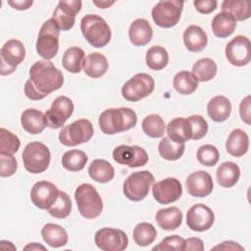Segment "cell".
<instances>
[{"mask_svg":"<svg viewBox=\"0 0 251 251\" xmlns=\"http://www.w3.org/2000/svg\"><path fill=\"white\" fill-rule=\"evenodd\" d=\"M64 83V75L55 65L48 60L35 62L29 69V78L25 83V96L33 101L44 99L51 92L60 89Z\"/></svg>","mask_w":251,"mask_h":251,"instance_id":"obj_1","label":"cell"},{"mask_svg":"<svg viewBox=\"0 0 251 251\" xmlns=\"http://www.w3.org/2000/svg\"><path fill=\"white\" fill-rule=\"evenodd\" d=\"M98 122L101 131L112 135L134 127L137 123V115L131 108H110L100 114Z\"/></svg>","mask_w":251,"mask_h":251,"instance_id":"obj_2","label":"cell"},{"mask_svg":"<svg viewBox=\"0 0 251 251\" xmlns=\"http://www.w3.org/2000/svg\"><path fill=\"white\" fill-rule=\"evenodd\" d=\"M80 30L87 42L96 48L106 46L111 40V28L106 21L98 15L84 16L80 21Z\"/></svg>","mask_w":251,"mask_h":251,"instance_id":"obj_3","label":"cell"},{"mask_svg":"<svg viewBox=\"0 0 251 251\" xmlns=\"http://www.w3.org/2000/svg\"><path fill=\"white\" fill-rule=\"evenodd\" d=\"M75 199L79 214L88 220L99 217L103 210V201L95 187L90 183L78 185L75 191Z\"/></svg>","mask_w":251,"mask_h":251,"instance_id":"obj_4","label":"cell"},{"mask_svg":"<svg viewBox=\"0 0 251 251\" xmlns=\"http://www.w3.org/2000/svg\"><path fill=\"white\" fill-rule=\"evenodd\" d=\"M60 28L57 23L51 18L41 25L36 41V52L44 60L53 59L59 50Z\"/></svg>","mask_w":251,"mask_h":251,"instance_id":"obj_5","label":"cell"},{"mask_svg":"<svg viewBox=\"0 0 251 251\" xmlns=\"http://www.w3.org/2000/svg\"><path fill=\"white\" fill-rule=\"evenodd\" d=\"M25 169L31 174H40L47 170L51 154L49 148L38 141L28 143L22 154Z\"/></svg>","mask_w":251,"mask_h":251,"instance_id":"obj_6","label":"cell"},{"mask_svg":"<svg viewBox=\"0 0 251 251\" xmlns=\"http://www.w3.org/2000/svg\"><path fill=\"white\" fill-rule=\"evenodd\" d=\"M155 177L149 171H141L130 174L123 184L125 196L131 201H141L149 193Z\"/></svg>","mask_w":251,"mask_h":251,"instance_id":"obj_7","label":"cell"},{"mask_svg":"<svg viewBox=\"0 0 251 251\" xmlns=\"http://www.w3.org/2000/svg\"><path fill=\"white\" fill-rule=\"evenodd\" d=\"M93 133L94 129L91 122L80 119L65 126L59 132V140L63 145L72 147L89 141Z\"/></svg>","mask_w":251,"mask_h":251,"instance_id":"obj_8","label":"cell"},{"mask_svg":"<svg viewBox=\"0 0 251 251\" xmlns=\"http://www.w3.org/2000/svg\"><path fill=\"white\" fill-rule=\"evenodd\" d=\"M183 1L162 0L152 9L151 15L155 24L161 27L169 28L175 26L181 17Z\"/></svg>","mask_w":251,"mask_h":251,"instance_id":"obj_9","label":"cell"},{"mask_svg":"<svg viewBox=\"0 0 251 251\" xmlns=\"http://www.w3.org/2000/svg\"><path fill=\"white\" fill-rule=\"evenodd\" d=\"M154 88L153 77L148 74L139 73L125 82L122 87V95L127 101L136 102L149 96Z\"/></svg>","mask_w":251,"mask_h":251,"instance_id":"obj_10","label":"cell"},{"mask_svg":"<svg viewBox=\"0 0 251 251\" xmlns=\"http://www.w3.org/2000/svg\"><path fill=\"white\" fill-rule=\"evenodd\" d=\"M0 57V74L1 75H9L13 74L17 67L24 61L25 57V45L18 39H10L2 46Z\"/></svg>","mask_w":251,"mask_h":251,"instance_id":"obj_11","label":"cell"},{"mask_svg":"<svg viewBox=\"0 0 251 251\" xmlns=\"http://www.w3.org/2000/svg\"><path fill=\"white\" fill-rule=\"evenodd\" d=\"M96 246L103 251H123L128 246V238L125 231L114 227H103L94 236Z\"/></svg>","mask_w":251,"mask_h":251,"instance_id":"obj_12","label":"cell"},{"mask_svg":"<svg viewBox=\"0 0 251 251\" xmlns=\"http://www.w3.org/2000/svg\"><path fill=\"white\" fill-rule=\"evenodd\" d=\"M74 103L67 96H59L53 102L49 110L45 112L47 126L51 128H60L71 118L74 112Z\"/></svg>","mask_w":251,"mask_h":251,"instance_id":"obj_13","label":"cell"},{"mask_svg":"<svg viewBox=\"0 0 251 251\" xmlns=\"http://www.w3.org/2000/svg\"><path fill=\"white\" fill-rule=\"evenodd\" d=\"M226 57L235 67H243L249 64L251 59V44L248 37L236 35L226 46Z\"/></svg>","mask_w":251,"mask_h":251,"instance_id":"obj_14","label":"cell"},{"mask_svg":"<svg viewBox=\"0 0 251 251\" xmlns=\"http://www.w3.org/2000/svg\"><path fill=\"white\" fill-rule=\"evenodd\" d=\"M113 159L120 165L129 168L145 166L148 162L147 152L138 145H119L113 150Z\"/></svg>","mask_w":251,"mask_h":251,"instance_id":"obj_15","label":"cell"},{"mask_svg":"<svg viewBox=\"0 0 251 251\" xmlns=\"http://www.w3.org/2000/svg\"><path fill=\"white\" fill-rule=\"evenodd\" d=\"M214 222V212L205 204H195L187 211L186 225L193 231H206L212 227Z\"/></svg>","mask_w":251,"mask_h":251,"instance_id":"obj_16","label":"cell"},{"mask_svg":"<svg viewBox=\"0 0 251 251\" xmlns=\"http://www.w3.org/2000/svg\"><path fill=\"white\" fill-rule=\"evenodd\" d=\"M152 194L158 203L171 204L179 199L182 194V186L177 178L167 177L153 184Z\"/></svg>","mask_w":251,"mask_h":251,"instance_id":"obj_17","label":"cell"},{"mask_svg":"<svg viewBox=\"0 0 251 251\" xmlns=\"http://www.w3.org/2000/svg\"><path fill=\"white\" fill-rule=\"evenodd\" d=\"M60 190L58 187L47 180H40L34 183L30 190L32 204L41 209L48 210L57 200Z\"/></svg>","mask_w":251,"mask_h":251,"instance_id":"obj_18","label":"cell"},{"mask_svg":"<svg viewBox=\"0 0 251 251\" xmlns=\"http://www.w3.org/2000/svg\"><path fill=\"white\" fill-rule=\"evenodd\" d=\"M81 5L82 3L79 0L59 1L53 11L52 19L57 23L61 30H70L74 26L76 14L80 11Z\"/></svg>","mask_w":251,"mask_h":251,"instance_id":"obj_19","label":"cell"},{"mask_svg":"<svg viewBox=\"0 0 251 251\" xmlns=\"http://www.w3.org/2000/svg\"><path fill=\"white\" fill-rule=\"evenodd\" d=\"M187 192L193 197H206L213 191V179L209 173L197 171L190 174L185 180Z\"/></svg>","mask_w":251,"mask_h":251,"instance_id":"obj_20","label":"cell"},{"mask_svg":"<svg viewBox=\"0 0 251 251\" xmlns=\"http://www.w3.org/2000/svg\"><path fill=\"white\" fill-rule=\"evenodd\" d=\"M153 36V29L149 22L145 19L134 20L128 28V37L135 46H144L148 44Z\"/></svg>","mask_w":251,"mask_h":251,"instance_id":"obj_21","label":"cell"},{"mask_svg":"<svg viewBox=\"0 0 251 251\" xmlns=\"http://www.w3.org/2000/svg\"><path fill=\"white\" fill-rule=\"evenodd\" d=\"M21 124L23 128L31 134H38L47 126L45 114L33 108L26 109L22 113Z\"/></svg>","mask_w":251,"mask_h":251,"instance_id":"obj_22","label":"cell"},{"mask_svg":"<svg viewBox=\"0 0 251 251\" xmlns=\"http://www.w3.org/2000/svg\"><path fill=\"white\" fill-rule=\"evenodd\" d=\"M168 137L176 143H185L192 137V128L187 118H176L167 126Z\"/></svg>","mask_w":251,"mask_h":251,"instance_id":"obj_23","label":"cell"},{"mask_svg":"<svg viewBox=\"0 0 251 251\" xmlns=\"http://www.w3.org/2000/svg\"><path fill=\"white\" fill-rule=\"evenodd\" d=\"M207 113L212 121L216 123L225 122L230 116L231 103L226 96L217 95L208 102Z\"/></svg>","mask_w":251,"mask_h":251,"instance_id":"obj_24","label":"cell"},{"mask_svg":"<svg viewBox=\"0 0 251 251\" xmlns=\"http://www.w3.org/2000/svg\"><path fill=\"white\" fill-rule=\"evenodd\" d=\"M183 43L188 51L200 52L207 46L208 37L202 27L191 25L183 32Z\"/></svg>","mask_w":251,"mask_h":251,"instance_id":"obj_25","label":"cell"},{"mask_svg":"<svg viewBox=\"0 0 251 251\" xmlns=\"http://www.w3.org/2000/svg\"><path fill=\"white\" fill-rule=\"evenodd\" d=\"M211 27L215 36L226 38L233 33L236 27V20L231 14L222 11L213 18Z\"/></svg>","mask_w":251,"mask_h":251,"instance_id":"obj_26","label":"cell"},{"mask_svg":"<svg viewBox=\"0 0 251 251\" xmlns=\"http://www.w3.org/2000/svg\"><path fill=\"white\" fill-rule=\"evenodd\" d=\"M109 69L107 58L99 52H92L88 54L83 63V71L86 75L92 78L101 77Z\"/></svg>","mask_w":251,"mask_h":251,"instance_id":"obj_27","label":"cell"},{"mask_svg":"<svg viewBox=\"0 0 251 251\" xmlns=\"http://www.w3.org/2000/svg\"><path fill=\"white\" fill-rule=\"evenodd\" d=\"M249 137L247 133L240 129H233L226 142V149L227 153L233 157H241L248 151Z\"/></svg>","mask_w":251,"mask_h":251,"instance_id":"obj_28","label":"cell"},{"mask_svg":"<svg viewBox=\"0 0 251 251\" xmlns=\"http://www.w3.org/2000/svg\"><path fill=\"white\" fill-rule=\"evenodd\" d=\"M155 221L162 229L175 230L182 223V213L176 206L160 209L155 215Z\"/></svg>","mask_w":251,"mask_h":251,"instance_id":"obj_29","label":"cell"},{"mask_svg":"<svg viewBox=\"0 0 251 251\" xmlns=\"http://www.w3.org/2000/svg\"><path fill=\"white\" fill-rule=\"evenodd\" d=\"M240 176V169L233 162L222 163L216 172V177L218 183L226 188L232 187L235 185Z\"/></svg>","mask_w":251,"mask_h":251,"instance_id":"obj_30","label":"cell"},{"mask_svg":"<svg viewBox=\"0 0 251 251\" xmlns=\"http://www.w3.org/2000/svg\"><path fill=\"white\" fill-rule=\"evenodd\" d=\"M41 235L43 240L51 247L59 248L65 246L68 243L67 230L56 224H46L41 229Z\"/></svg>","mask_w":251,"mask_h":251,"instance_id":"obj_31","label":"cell"},{"mask_svg":"<svg viewBox=\"0 0 251 251\" xmlns=\"http://www.w3.org/2000/svg\"><path fill=\"white\" fill-rule=\"evenodd\" d=\"M88 174L93 180L99 183H106L114 178L115 169L108 161L95 159L88 167Z\"/></svg>","mask_w":251,"mask_h":251,"instance_id":"obj_32","label":"cell"},{"mask_svg":"<svg viewBox=\"0 0 251 251\" xmlns=\"http://www.w3.org/2000/svg\"><path fill=\"white\" fill-rule=\"evenodd\" d=\"M84 55V51L77 46H72L68 48L65 51L62 59L64 69L72 74H78L83 68L85 59Z\"/></svg>","mask_w":251,"mask_h":251,"instance_id":"obj_33","label":"cell"},{"mask_svg":"<svg viewBox=\"0 0 251 251\" xmlns=\"http://www.w3.org/2000/svg\"><path fill=\"white\" fill-rule=\"evenodd\" d=\"M223 12L231 14L236 21H245L250 18L251 4L249 1L241 0H225L221 4Z\"/></svg>","mask_w":251,"mask_h":251,"instance_id":"obj_34","label":"cell"},{"mask_svg":"<svg viewBox=\"0 0 251 251\" xmlns=\"http://www.w3.org/2000/svg\"><path fill=\"white\" fill-rule=\"evenodd\" d=\"M174 88L182 95L192 94L198 87V80L192 73L188 71L178 72L173 80Z\"/></svg>","mask_w":251,"mask_h":251,"instance_id":"obj_35","label":"cell"},{"mask_svg":"<svg viewBox=\"0 0 251 251\" xmlns=\"http://www.w3.org/2000/svg\"><path fill=\"white\" fill-rule=\"evenodd\" d=\"M217 71L218 67L214 60L210 58H202L193 65L191 73L198 81L206 82L215 77Z\"/></svg>","mask_w":251,"mask_h":251,"instance_id":"obj_36","label":"cell"},{"mask_svg":"<svg viewBox=\"0 0 251 251\" xmlns=\"http://www.w3.org/2000/svg\"><path fill=\"white\" fill-rule=\"evenodd\" d=\"M145 61L149 69L153 71L163 70L169 63L168 51L160 45H154L147 50Z\"/></svg>","mask_w":251,"mask_h":251,"instance_id":"obj_37","label":"cell"},{"mask_svg":"<svg viewBox=\"0 0 251 251\" xmlns=\"http://www.w3.org/2000/svg\"><path fill=\"white\" fill-rule=\"evenodd\" d=\"M185 150L184 143H176L169 137L161 139L158 145L160 156L168 161H176L181 158Z\"/></svg>","mask_w":251,"mask_h":251,"instance_id":"obj_38","label":"cell"},{"mask_svg":"<svg viewBox=\"0 0 251 251\" xmlns=\"http://www.w3.org/2000/svg\"><path fill=\"white\" fill-rule=\"evenodd\" d=\"M157 230L155 226L150 223H139L135 226L132 232L134 242L141 247H145L153 243L156 239Z\"/></svg>","mask_w":251,"mask_h":251,"instance_id":"obj_39","label":"cell"},{"mask_svg":"<svg viewBox=\"0 0 251 251\" xmlns=\"http://www.w3.org/2000/svg\"><path fill=\"white\" fill-rule=\"evenodd\" d=\"M87 160V155L83 151L73 149L64 153L62 157V165L67 171L78 172L84 169Z\"/></svg>","mask_w":251,"mask_h":251,"instance_id":"obj_40","label":"cell"},{"mask_svg":"<svg viewBox=\"0 0 251 251\" xmlns=\"http://www.w3.org/2000/svg\"><path fill=\"white\" fill-rule=\"evenodd\" d=\"M143 132L152 138L162 137L166 130V125L164 120L157 114H151L146 116L142 121Z\"/></svg>","mask_w":251,"mask_h":251,"instance_id":"obj_41","label":"cell"},{"mask_svg":"<svg viewBox=\"0 0 251 251\" xmlns=\"http://www.w3.org/2000/svg\"><path fill=\"white\" fill-rule=\"evenodd\" d=\"M72 211V201L70 196L64 192H59V196L56 200V202L47 210L50 216L56 218V219H65L69 217Z\"/></svg>","mask_w":251,"mask_h":251,"instance_id":"obj_42","label":"cell"},{"mask_svg":"<svg viewBox=\"0 0 251 251\" xmlns=\"http://www.w3.org/2000/svg\"><path fill=\"white\" fill-rule=\"evenodd\" d=\"M20 146L21 141L16 134L4 127L0 128V154L14 155Z\"/></svg>","mask_w":251,"mask_h":251,"instance_id":"obj_43","label":"cell"},{"mask_svg":"<svg viewBox=\"0 0 251 251\" xmlns=\"http://www.w3.org/2000/svg\"><path fill=\"white\" fill-rule=\"evenodd\" d=\"M196 157L198 162L206 167L215 166L220 158L219 150L212 144H205L198 148Z\"/></svg>","mask_w":251,"mask_h":251,"instance_id":"obj_44","label":"cell"},{"mask_svg":"<svg viewBox=\"0 0 251 251\" xmlns=\"http://www.w3.org/2000/svg\"><path fill=\"white\" fill-rule=\"evenodd\" d=\"M191 125L192 128V137L193 140H198L204 137L208 132V123L200 115H192L187 118Z\"/></svg>","mask_w":251,"mask_h":251,"instance_id":"obj_45","label":"cell"},{"mask_svg":"<svg viewBox=\"0 0 251 251\" xmlns=\"http://www.w3.org/2000/svg\"><path fill=\"white\" fill-rule=\"evenodd\" d=\"M184 238L179 235H170L165 237L158 245L154 246L152 250L164 251V250H176L183 251Z\"/></svg>","mask_w":251,"mask_h":251,"instance_id":"obj_46","label":"cell"},{"mask_svg":"<svg viewBox=\"0 0 251 251\" xmlns=\"http://www.w3.org/2000/svg\"><path fill=\"white\" fill-rule=\"evenodd\" d=\"M1 168H0V176L2 177H8L13 176L18 168V163L14 155H6L0 154Z\"/></svg>","mask_w":251,"mask_h":251,"instance_id":"obj_47","label":"cell"},{"mask_svg":"<svg viewBox=\"0 0 251 251\" xmlns=\"http://www.w3.org/2000/svg\"><path fill=\"white\" fill-rule=\"evenodd\" d=\"M193 5L197 12L207 15L216 10L218 2L216 0H195Z\"/></svg>","mask_w":251,"mask_h":251,"instance_id":"obj_48","label":"cell"},{"mask_svg":"<svg viewBox=\"0 0 251 251\" xmlns=\"http://www.w3.org/2000/svg\"><path fill=\"white\" fill-rule=\"evenodd\" d=\"M250 102H251V97L250 95L246 96L239 105V115L241 120L247 124H251V113H250Z\"/></svg>","mask_w":251,"mask_h":251,"instance_id":"obj_49","label":"cell"},{"mask_svg":"<svg viewBox=\"0 0 251 251\" xmlns=\"http://www.w3.org/2000/svg\"><path fill=\"white\" fill-rule=\"evenodd\" d=\"M203 251L204 250V243L198 237H189L184 239L183 243V251Z\"/></svg>","mask_w":251,"mask_h":251,"instance_id":"obj_50","label":"cell"},{"mask_svg":"<svg viewBox=\"0 0 251 251\" xmlns=\"http://www.w3.org/2000/svg\"><path fill=\"white\" fill-rule=\"evenodd\" d=\"M212 250H232V251H237V250H244V247L238 244L237 242L231 241V240H226L223 241L221 244L216 245L212 248Z\"/></svg>","mask_w":251,"mask_h":251,"instance_id":"obj_51","label":"cell"},{"mask_svg":"<svg viewBox=\"0 0 251 251\" xmlns=\"http://www.w3.org/2000/svg\"><path fill=\"white\" fill-rule=\"evenodd\" d=\"M8 4L16 10L24 11V10H27L33 4V1L32 0H9Z\"/></svg>","mask_w":251,"mask_h":251,"instance_id":"obj_52","label":"cell"},{"mask_svg":"<svg viewBox=\"0 0 251 251\" xmlns=\"http://www.w3.org/2000/svg\"><path fill=\"white\" fill-rule=\"evenodd\" d=\"M25 250H46V248L39 244V243H36V242H32V243H29L27 245H25L24 247Z\"/></svg>","mask_w":251,"mask_h":251,"instance_id":"obj_53","label":"cell"},{"mask_svg":"<svg viewBox=\"0 0 251 251\" xmlns=\"http://www.w3.org/2000/svg\"><path fill=\"white\" fill-rule=\"evenodd\" d=\"M93 4L95 6H97L98 8L106 9V8H109L110 6L114 5L115 2L114 1H112V2H110V1H93Z\"/></svg>","mask_w":251,"mask_h":251,"instance_id":"obj_54","label":"cell"}]
</instances>
